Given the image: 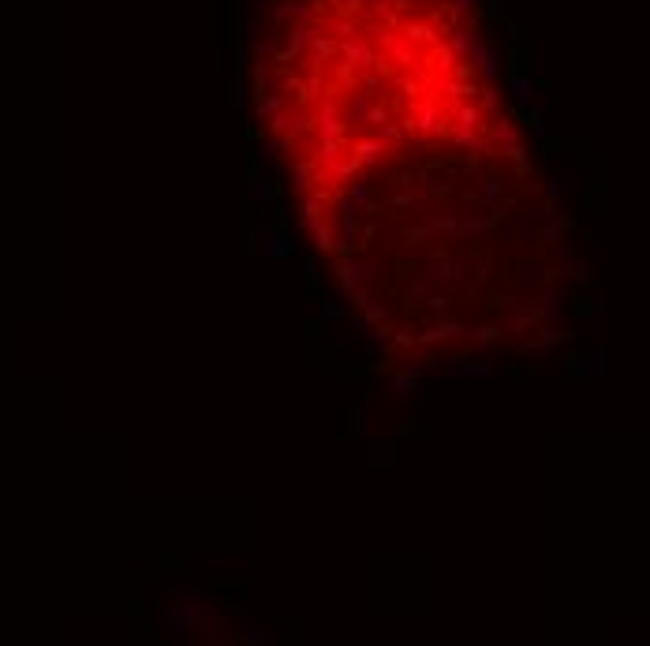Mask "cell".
<instances>
[{"instance_id": "cell-18", "label": "cell", "mask_w": 650, "mask_h": 646, "mask_svg": "<svg viewBox=\"0 0 650 646\" xmlns=\"http://www.w3.org/2000/svg\"><path fill=\"white\" fill-rule=\"evenodd\" d=\"M501 336H505V329H497V325H486V321L471 329V340H475V344H493V340H501Z\"/></svg>"}, {"instance_id": "cell-21", "label": "cell", "mask_w": 650, "mask_h": 646, "mask_svg": "<svg viewBox=\"0 0 650 646\" xmlns=\"http://www.w3.org/2000/svg\"><path fill=\"white\" fill-rule=\"evenodd\" d=\"M501 191H505V183H501L497 176H490V180H482V198H486V206H493V202L501 198Z\"/></svg>"}, {"instance_id": "cell-3", "label": "cell", "mask_w": 650, "mask_h": 646, "mask_svg": "<svg viewBox=\"0 0 650 646\" xmlns=\"http://www.w3.org/2000/svg\"><path fill=\"white\" fill-rule=\"evenodd\" d=\"M333 273H336V284H341L344 295L359 292L363 288V273H359V262L352 254H336L333 258Z\"/></svg>"}, {"instance_id": "cell-24", "label": "cell", "mask_w": 650, "mask_h": 646, "mask_svg": "<svg viewBox=\"0 0 650 646\" xmlns=\"http://www.w3.org/2000/svg\"><path fill=\"white\" fill-rule=\"evenodd\" d=\"M243 643H258V646H265V643H273V639L265 635V627L251 624V627H247V635H243Z\"/></svg>"}, {"instance_id": "cell-32", "label": "cell", "mask_w": 650, "mask_h": 646, "mask_svg": "<svg viewBox=\"0 0 650 646\" xmlns=\"http://www.w3.org/2000/svg\"><path fill=\"white\" fill-rule=\"evenodd\" d=\"M430 299V292L423 288V284H415V288H408V303H426Z\"/></svg>"}, {"instance_id": "cell-36", "label": "cell", "mask_w": 650, "mask_h": 646, "mask_svg": "<svg viewBox=\"0 0 650 646\" xmlns=\"http://www.w3.org/2000/svg\"><path fill=\"white\" fill-rule=\"evenodd\" d=\"M310 198H318V202H333V195H329L325 187H318V191H310Z\"/></svg>"}, {"instance_id": "cell-13", "label": "cell", "mask_w": 650, "mask_h": 646, "mask_svg": "<svg viewBox=\"0 0 650 646\" xmlns=\"http://www.w3.org/2000/svg\"><path fill=\"white\" fill-rule=\"evenodd\" d=\"M389 206H392V209H415V213H430L426 198L408 195V191H400V195H389Z\"/></svg>"}, {"instance_id": "cell-23", "label": "cell", "mask_w": 650, "mask_h": 646, "mask_svg": "<svg viewBox=\"0 0 650 646\" xmlns=\"http://www.w3.org/2000/svg\"><path fill=\"white\" fill-rule=\"evenodd\" d=\"M392 344H396V352H404V348H415V344H419L415 329H400V333H396V340H392Z\"/></svg>"}, {"instance_id": "cell-16", "label": "cell", "mask_w": 650, "mask_h": 646, "mask_svg": "<svg viewBox=\"0 0 650 646\" xmlns=\"http://www.w3.org/2000/svg\"><path fill=\"white\" fill-rule=\"evenodd\" d=\"M318 127H322V135H325V138H341V135H344V127L336 124L333 108H318Z\"/></svg>"}, {"instance_id": "cell-19", "label": "cell", "mask_w": 650, "mask_h": 646, "mask_svg": "<svg viewBox=\"0 0 650 646\" xmlns=\"http://www.w3.org/2000/svg\"><path fill=\"white\" fill-rule=\"evenodd\" d=\"M347 198H352L359 209H366V206L374 202V191L366 187V183H347Z\"/></svg>"}, {"instance_id": "cell-9", "label": "cell", "mask_w": 650, "mask_h": 646, "mask_svg": "<svg viewBox=\"0 0 650 646\" xmlns=\"http://www.w3.org/2000/svg\"><path fill=\"white\" fill-rule=\"evenodd\" d=\"M426 225L434 236H460V213H426Z\"/></svg>"}, {"instance_id": "cell-5", "label": "cell", "mask_w": 650, "mask_h": 646, "mask_svg": "<svg viewBox=\"0 0 650 646\" xmlns=\"http://www.w3.org/2000/svg\"><path fill=\"white\" fill-rule=\"evenodd\" d=\"M352 153H355V161H359L363 169H374V164H378L389 150H385V142H381L378 135H374V138H370V135H363V138H355Z\"/></svg>"}, {"instance_id": "cell-15", "label": "cell", "mask_w": 650, "mask_h": 646, "mask_svg": "<svg viewBox=\"0 0 650 646\" xmlns=\"http://www.w3.org/2000/svg\"><path fill=\"white\" fill-rule=\"evenodd\" d=\"M374 135L385 142V150H400V142H404V127H396V124H381Z\"/></svg>"}, {"instance_id": "cell-26", "label": "cell", "mask_w": 650, "mask_h": 646, "mask_svg": "<svg viewBox=\"0 0 650 646\" xmlns=\"http://www.w3.org/2000/svg\"><path fill=\"white\" fill-rule=\"evenodd\" d=\"M426 307L434 310V314H441V318H445V314H448V295H430V299H426Z\"/></svg>"}, {"instance_id": "cell-22", "label": "cell", "mask_w": 650, "mask_h": 646, "mask_svg": "<svg viewBox=\"0 0 650 646\" xmlns=\"http://www.w3.org/2000/svg\"><path fill=\"white\" fill-rule=\"evenodd\" d=\"M389 336H392V329L385 325V321H378V325L366 329V344H385Z\"/></svg>"}, {"instance_id": "cell-35", "label": "cell", "mask_w": 650, "mask_h": 646, "mask_svg": "<svg viewBox=\"0 0 650 646\" xmlns=\"http://www.w3.org/2000/svg\"><path fill=\"white\" fill-rule=\"evenodd\" d=\"M486 276H490V258H482L479 262V284H486Z\"/></svg>"}, {"instance_id": "cell-28", "label": "cell", "mask_w": 650, "mask_h": 646, "mask_svg": "<svg viewBox=\"0 0 650 646\" xmlns=\"http://www.w3.org/2000/svg\"><path fill=\"white\" fill-rule=\"evenodd\" d=\"M512 94H516V101H530V82L527 79H512Z\"/></svg>"}, {"instance_id": "cell-20", "label": "cell", "mask_w": 650, "mask_h": 646, "mask_svg": "<svg viewBox=\"0 0 650 646\" xmlns=\"http://www.w3.org/2000/svg\"><path fill=\"white\" fill-rule=\"evenodd\" d=\"M363 318H366V325H378V321L389 318V307H385V303H366V307H363Z\"/></svg>"}, {"instance_id": "cell-11", "label": "cell", "mask_w": 650, "mask_h": 646, "mask_svg": "<svg viewBox=\"0 0 650 646\" xmlns=\"http://www.w3.org/2000/svg\"><path fill=\"white\" fill-rule=\"evenodd\" d=\"M448 377H493V363H460V366H448Z\"/></svg>"}, {"instance_id": "cell-4", "label": "cell", "mask_w": 650, "mask_h": 646, "mask_svg": "<svg viewBox=\"0 0 650 646\" xmlns=\"http://www.w3.org/2000/svg\"><path fill=\"white\" fill-rule=\"evenodd\" d=\"M265 258H273V262H288L291 258V239L285 232V225L277 220H269V236H265Z\"/></svg>"}, {"instance_id": "cell-12", "label": "cell", "mask_w": 650, "mask_h": 646, "mask_svg": "<svg viewBox=\"0 0 650 646\" xmlns=\"http://www.w3.org/2000/svg\"><path fill=\"white\" fill-rule=\"evenodd\" d=\"M310 239H314V251H318V254H333V247H336V232L325 225V220L314 228V232H310Z\"/></svg>"}, {"instance_id": "cell-17", "label": "cell", "mask_w": 650, "mask_h": 646, "mask_svg": "<svg viewBox=\"0 0 650 646\" xmlns=\"http://www.w3.org/2000/svg\"><path fill=\"white\" fill-rule=\"evenodd\" d=\"M400 236H404V243H408V247H419V243H430V239H434L430 225H408Z\"/></svg>"}, {"instance_id": "cell-30", "label": "cell", "mask_w": 650, "mask_h": 646, "mask_svg": "<svg viewBox=\"0 0 650 646\" xmlns=\"http://www.w3.org/2000/svg\"><path fill=\"white\" fill-rule=\"evenodd\" d=\"M497 138H501V142H508V146H512V142H516V127H512L508 120H501V124H497Z\"/></svg>"}, {"instance_id": "cell-25", "label": "cell", "mask_w": 650, "mask_h": 646, "mask_svg": "<svg viewBox=\"0 0 650 646\" xmlns=\"http://www.w3.org/2000/svg\"><path fill=\"white\" fill-rule=\"evenodd\" d=\"M557 195H561V176H557V172H549V176H546V202H553Z\"/></svg>"}, {"instance_id": "cell-29", "label": "cell", "mask_w": 650, "mask_h": 646, "mask_svg": "<svg viewBox=\"0 0 650 646\" xmlns=\"http://www.w3.org/2000/svg\"><path fill=\"white\" fill-rule=\"evenodd\" d=\"M318 273H322V262H318V258H307V288L318 284Z\"/></svg>"}, {"instance_id": "cell-6", "label": "cell", "mask_w": 650, "mask_h": 646, "mask_svg": "<svg viewBox=\"0 0 650 646\" xmlns=\"http://www.w3.org/2000/svg\"><path fill=\"white\" fill-rule=\"evenodd\" d=\"M456 336H463V325H460L456 318H441L434 329L419 333V348H426V344H441V340H456Z\"/></svg>"}, {"instance_id": "cell-14", "label": "cell", "mask_w": 650, "mask_h": 646, "mask_svg": "<svg viewBox=\"0 0 650 646\" xmlns=\"http://www.w3.org/2000/svg\"><path fill=\"white\" fill-rule=\"evenodd\" d=\"M482 120V105H463L456 108V131H475Z\"/></svg>"}, {"instance_id": "cell-1", "label": "cell", "mask_w": 650, "mask_h": 646, "mask_svg": "<svg viewBox=\"0 0 650 646\" xmlns=\"http://www.w3.org/2000/svg\"><path fill=\"white\" fill-rule=\"evenodd\" d=\"M430 374H434V366H408V370H396V374H389L385 392L392 396V400H408V396L419 392L423 377H430Z\"/></svg>"}, {"instance_id": "cell-34", "label": "cell", "mask_w": 650, "mask_h": 646, "mask_svg": "<svg viewBox=\"0 0 650 646\" xmlns=\"http://www.w3.org/2000/svg\"><path fill=\"white\" fill-rule=\"evenodd\" d=\"M355 433H359V437H366V411H363V408L355 411Z\"/></svg>"}, {"instance_id": "cell-10", "label": "cell", "mask_w": 650, "mask_h": 646, "mask_svg": "<svg viewBox=\"0 0 650 646\" xmlns=\"http://www.w3.org/2000/svg\"><path fill=\"white\" fill-rule=\"evenodd\" d=\"M291 187H296L299 198H307L310 191H314V164H310V161H296V183H291Z\"/></svg>"}, {"instance_id": "cell-31", "label": "cell", "mask_w": 650, "mask_h": 646, "mask_svg": "<svg viewBox=\"0 0 650 646\" xmlns=\"http://www.w3.org/2000/svg\"><path fill=\"white\" fill-rule=\"evenodd\" d=\"M452 191H456V183H448V180L430 183V195H434V198H445V195H452Z\"/></svg>"}, {"instance_id": "cell-7", "label": "cell", "mask_w": 650, "mask_h": 646, "mask_svg": "<svg viewBox=\"0 0 650 646\" xmlns=\"http://www.w3.org/2000/svg\"><path fill=\"white\" fill-rule=\"evenodd\" d=\"M490 232V220L482 217V213H475V209H463L460 213V236L456 239H479V236H486Z\"/></svg>"}, {"instance_id": "cell-33", "label": "cell", "mask_w": 650, "mask_h": 646, "mask_svg": "<svg viewBox=\"0 0 650 646\" xmlns=\"http://www.w3.org/2000/svg\"><path fill=\"white\" fill-rule=\"evenodd\" d=\"M497 101H501V97H497V90H490V86L482 90V108H497Z\"/></svg>"}, {"instance_id": "cell-8", "label": "cell", "mask_w": 650, "mask_h": 646, "mask_svg": "<svg viewBox=\"0 0 650 646\" xmlns=\"http://www.w3.org/2000/svg\"><path fill=\"white\" fill-rule=\"evenodd\" d=\"M318 225H322V202L307 195L303 202H299V228H303V232L310 236Z\"/></svg>"}, {"instance_id": "cell-2", "label": "cell", "mask_w": 650, "mask_h": 646, "mask_svg": "<svg viewBox=\"0 0 650 646\" xmlns=\"http://www.w3.org/2000/svg\"><path fill=\"white\" fill-rule=\"evenodd\" d=\"M426 273L434 276L437 284H445V288H448V284H456L463 276V265H460V258H452L445 247H437V251L430 254V262H426Z\"/></svg>"}, {"instance_id": "cell-27", "label": "cell", "mask_w": 650, "mask_h": 646, "mask_svg": "<svg viewBox=\"0 0 650 646\" xmlns=\"http://www.w3.org/2000/svg\"><path fill=\"white\" fill-rule=\"evenodd\" d=\"M322 318L336 321V318H341V303H336V299H329V295H325V299H322Z\"/></svg>"}]
</instances>
